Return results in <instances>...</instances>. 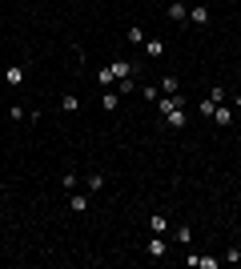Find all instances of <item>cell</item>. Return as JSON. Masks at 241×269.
Here are the masks:
<instances>
[{"instance_id":"obj_1","label":"cell","mask_w":241,"mask_h":269,"mask_svg":"<svg viewBox=\"0 0 241 269\" xmlns=\"http://www.w3.org/2000/svg\"><path fill=\"white\" fill-rule=\"evenodd\" d=\"M141 49H145V56H149V60H161V56H165V41H161V36H149Z\"/></svg>"},{"instance_id":"obj_2","label":"cell","mask_w":241,"mask_h":269,"mask_svg":"<svg viewBox=\"0 0 241 269\" xmlns=\"http://www.w3.org/2000/svg\"><path fill=\"white\" fill-rule=\"evenodd\" d=\"M189 24H193V28H205V24H209V8H205V4H193V8H189Z\"/></svg>"},{"instance_id":"obj_3","label":"cell","mask_w":241,"mask_h":269,"mask_svg":"<svg viewBox=\"0 0 241 269\" xmlns=\"http://www.w3.org/2000/svg\"><path fill=\"white\" fill-rule=\"evenodd\" d=\"M233 112H237V108H229V105H217V108H213V117H209V121H217L221 129H229V125H233Z\"/></svg>"},{"instance_id":"obj_4","label":"cell","mask_w":241,"mask_h":269,"mask_svg":"<svg viewBox=\"0 0 241 269\" xmlns=\"http://www.w3.org/2000/svg\"><path fill=\"white\" fill-rule=\"evenodd\" d=\"M181 101H185V97H177V93H173V97H165V93H161V97H157V108H161V117H165V112H173V108H181Z\"/></svg>"},{"instance_id":"obj_5","label":"cell","mask_w":241,"mask_h":269,"mask_svg":"<svg viewBox=\"0 0 241 269\" xmlns=\"http://www.w3.org/2000/svg\"><path fill=\"white\" fill-rule=\"evenodd\" d=\"M109 68H113V76H117V81H125V76H133V68H137V64H133V60H113Z\"/></svg>"},{"instance_id":"obj_6","label":"cell","mask_w":241,"mask_h":269,"mask_svg":"<svg viewBox=\"0 0 241 269\" xmlns=\"http://www.w3.org/2000/svg\"><path fill=\"white\" fill-rule=\"evenodd\" d=\"M149 229H153V233H169V217H165V213H153V217H149Z\"/></svg>"},{"instance_id":"obj_7","label":"cell","mask_w":241,"mask_h":269,"mask_svg":"<svg viewBox=\"0 0 241 269\" xmlns=\"http://www.w3.org/2000/svg\"><path fill=\"white\" fill-rule=\"evenodd\" d=\"M125 41H129V45H145L149 36H145V28H141V24H133V28L125 32Z\"/></svg>"},{"instance_id":"obj_8","label":"cell","mask_w":241,"mask_h":269,"mask_svg":"<svg viewBox=\"0 0 241 269\" xmlns=\"http://www.w3.org/2000/svg\"><path fill=\"white\" fill-rule=\"evenodd\" d=\"M4 81H8V85H24V68H20V64H8Z\"/></svg>"},{"instance_id":"obj_9","label":"cell","mask_w":241,"mask_h":269,"mask_svg":"<svg viewBox=\"0 0 241 269\" xmlns=\"http://www.w3.org/2000/svg\"><path fill=\"white\" fill-rule=\"evenodd\" d=\"M68 209H72V213H85V209H89V197H85V193H72V197H68Z\"/></svg>"},{"instance_id":"obj_10","label":"cell","mask_w":241,"mask_h":269,"mask_svg":"<svg viewBox=\"0 0 241 269\" xmlns=\"http://www.w3.org/2000/svg\"><path fill=\"white\" fill-rule=\"evenodd\" d=\"M149 257H165V241H161V233L149 237Z\"/></svg>"},{"instance_id":"obj_11","label":"cell","mask_w":241,"mask_h":269,"mask_svg":"<svg viewBox=\"0 0 241 269\" xmlns=\"http://www.w3.org/2000/svg\"><path fill=\"white\" fill-rule=\"evenodd\" d=\"M185 16H189V8H185V4H181V0H173V4H169V20H185Z\"/></svg>"},{"instance_id":"obj_12","label":"cell","mask_w":241,"mask_h":269,"mask_svg":"<svg viewBox=\"0 0 241 269\" xmlns=\"http://www.w3.org/2000/svg\"><path fill=\"white\" fill-rule=\"evenodd\" d=\"M101 108H105V112H113V108H117V93H113V89H105V93H101Z\"/></svg>"},{"instance_id":"obj_13","label":"cell","mask_w":241,"mask_h":269,"mask_svg":"<svg viewBox=\"0 0 241 269\" xmlns=\"http://www.w3.org/2000/svg\"><path fill=\"white\" fill-rule=\"evenodd\" d=\"M133 93H137V81H133V76H125V81H120V89H117V97H133Z\"/></svg>"},{"instance_id":"obj_14","label":"cell","mask_w":241,"mask_h":269,"mask_svg":"<svg viewBox=\"0 0 241 269\" xmlns=\"http://www.w3.org/2000/svg\"><path fill=\"white\" fill-rule=\"evenodd\" d=\"M97 81H101V85H105V89H109V85H113V81H117V76H113V68H109V64H105V68H97Z\"/></svg>"},{"instance_id":"obj_15","label":"cell","mask_w":241,"mask_h":269,"mask_svg":"<svg viewBox=\"0 0 241 269\" xmlns=\"http://www.w3.org/2000/svg\"><path fill=\"white\" fill-rule=\"evenodd\" d=\"M213 108H217V101H213V97H205V101L197 105V112H201V117H213Z\"/></svg>"},{"instance_id":"obj_16","label":"cell","mask_w":241,"mask_h":269,"mask_svg":"<svg viewBox=\"0 0 241 269\" xmlns=\"http://www.w3.org/2000/svg\"><path fill=\"white\" fill-rule=\"evenodd\" d=\"M165 121H169L173 129H181V125H185V112H181V108H173V112H165Z\"/></svg>"},{"instance_id":"obj_17","label":"cell","mask_w":241,"mask_h":269,"mask_svg":"<svg viewBox=\"0 0 241 269\" xmlns=\"http://www.w3.org/2000/svg\"><path fill=\"white\" fill-rule=\"evenodd\" d=\"M161 93L173 97V93H177V76H165V81H161Z\"/></svg>"},{"instance_id":"obj_18","label":"cell","mask_w":241,"mask_h":269,"mask_svg":"<svg viewBox=\"0 0 241 269\" xmlns=\"http://www.w3.org/2000/svg\"><path fill=\"white\" fill-rule=\"evenodd\" d=\"M141 97H145V101H157V97H161V85H145Z\"/></svg>"},{"instance_id":"obj_19","label":"cell","mask_w":241,"mask_h":269,"mask_svg":"<svg viewBox=\"0 0 241 269\" xmlns=\"http://www.w3.org/2000/svg\"><path fill=\"white\" fill-rule=\"evenodd\" d=\"M89 189L101 193V189H105V173H93V177H89Z\"/></svg>"},{"instance_id":"obj_20","label":"cell","mask_w":241,"mask_h":269,"mask_svg":"<svg viewBox=\"0 0 241 269\" xmlns=\"http://www.w3.org/2000/svg\"><path fill=\"white\" fill-rule=\"evenodd\" d=\"M221 261H229V265H237V261H241V249H237V245H229V249H225V257H221Z\"/></svg>"},{"instance_id":"obj_21","label":"cell","mask_w":241,"mask_h":269,"mask_svg":"<svg viewBox=\"0 0 241 269\" xmlns=\"http://www.w3.org/2000/svg\"><path fill=\"white\" fill-rule=\"evenodd\" d=\"M60 108H64V112H76L81 101H76V97H60Z\"/></svg>"},{"instance_id":"obj_22","label":"cell","mask_w":241,"mask_h":269,"mask_svg":"<svg viewBox=\"0 0 241 269\" xmlns=\"http://www.w3.org/2000/svg\"><path fill=\"white\" fill-rule=\"evenodd\" d=\"M177 241H181V245H189V241H193V229H189V225H181V229H177Z\"/></svg>"},{"instance_id":"obj_23","label":"cell","mask_w":241,"mask_h":269,"mask_svg":"<svg viewBox=\"0 0 241 269\" xmlns=\"http://www.w3.org/2000/svg\"><path fill=\"white\" fill-rule=\"evenodd\" d=\"M209 97H213V101H217V105H225V101H229V93H225V89H221V85H217V89H213V93H209Z\"/></svg>"},{"instance_id":"obj_24","label":"cell","mask_w":241,"mask_h":269,"mask_svg":"<svg viewBox=\"0 0 241 269\" xmlns=\"http://www.w3.org/2000/svg\"><path fill=\"white\" fill-rule=\"evenodd\" d=\"M197 269H217V257H197Z\"/></svg>"},{"instance_id":"obj_25","label":"cell","mask_w":241,"mask_h":269,"mask_svg":"<svg viewBox=\"0 0 241 269\" xmlns=\"http://www.w3.org/2000/svg\"><path fill=\"white\" fill-rule=\"evenodd\" d=\"M233 108H241V97H233Z\"/></svg>"}]
</instances>
